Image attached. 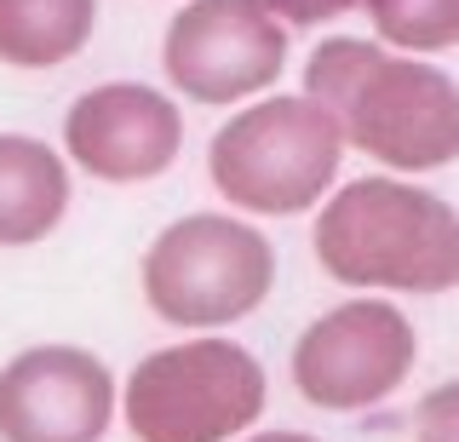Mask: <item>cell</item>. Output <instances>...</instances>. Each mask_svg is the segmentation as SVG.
Segmentation results:
<instances>
[{"mask_svg": "<svg viewBox=\"0 0 459 442\" xmlns=\"http://www.w3.org/2000/svg\"><path fill=\"white\" fill-rule=\"evenodd\" d=\"M413 442H459V379L420 396V408H413Z\"/></svg>", "mask_w": 459, "mask_h": 442, "instance_id": "13", "label": "cell"}, {"mask_svg": "<svg viewBox=\"0 0 459 442\" xmlns=\"http://www.w3.org/2000/svg\"><path fill=\"white\" fill-rule=\"evenodd\" d=\"M420 362V327L385 293H356L322 310L293 345V391L322 413H362L379 408L408 385Z\"/></svg>", "mask_w": 459, "mask_h": 442, "instance_id": "5", "label": "cell"}, {"mask_svg": "<svg viewBox=\"0 0 459 442\" xmlns=\"http://www.w3.org/2000/svg\"><path fill=\"white\" fill-rule=\"evenodd\" d=\"M287 52V23L264 0H184L161 35L167 87L207 109L264 98L281 81Z\"/></svg>", "mask_w": 459, "mask_h": 442, "instance_id": "7", "label": "cell"}, {"mask_svg": "<svg viewBox=\"0 0 459 442\" xmlns=\"http://www.w3.org/2000/svg\"><path fill=\"white\" fill-rule=\"evenodd\" d=\"M344 144L391 173H437L459 161V81L442 64L379 47L339 104Z\"/></svg>", "mask_w": 459, "mask_h": 442, "instance_id": "6", "label": "cell"}, {"mask_svg": "<svg viewBox=\"0 0 459 442\" xmlns=\"http://www.w3.org/2000/svg\"><path fill=\"white\" fill-rule=\"evenodd\" d=\"M115 420V368L86 345H29L0 368V442H104Z\"/></svg>", "mask_w": 459, "mask_h": 442, "instance_id": "8", "label": "cell"}, {"mask_svg": "<svg viewBox=\"0 0 459 442\" xmlns=\"http://www.w3.org/2000/svg\"><path fill=\"white\" fill-rule=\"evenodd\" d=\"M184 150L178 98L143 81H104L86 87L64 116V155L98 184H150Z\"/></svg>", "mask_w": 459, "mask_h": 442, "instance_id": "9", "label": "cell"}, {"mask_svg": "<svg viewBox=\"0 0 459 442\" xmlns=\"http://www.w3.org/2000/svg\"><path fill=\"white\" fill-rule=\"evenodd\" d=\"M270 12L287 23V30H316V23H333L344 18L351 6H362V0H264Z\"/></svg>", "mask_w": 459, "mask_h": 442, "instance_id": "14", "label": "cell"}, {"mask_svg": "<svg viewBox=\"0 0 459 442\" xmlns=\"http://www.w3.org/2000/svg\"><path fill=\"white\" fill-rule=\"evenodd\" d=\"M236 442H322V437H310V431H293V425H270V431H253L247 437H236Z\"/></svg>", "mask_w": 459, "mask_h": 442, "instance_id": "15", "label": "cell"}, {"mask_svg": "<svg viewBox=\"0 0 459 442\" xmlns=\"http://www.w3.org/2000/svg\"><path fill=\"white\" fill-rule=\"evenodd\" d=\"M344 126L310 92H276L236 104L207 144V178L236 212L299 219L333 195L344 161Z\"/></svg>", "mask_w": 459, "mask_h": 442, "instance_id": "2", "label": "cell"}, {"mask_svg": "<svg viewBox=\"0 0 459 442\" xmlns=\"http://www.w3.org/2000/svg\"><path fill=\"white\" fill-rule=\"evenodd\" d=\"M98 35V0H0V64L57 69Z\"/></svg>", "mask_w": 459, "mask_h": 442, "instance_id": "11", "label": "cell"}, {"mask_svg": "<svg viewBox=\"0 0 459 442\" xmlns=\"http://www.w3.org/2000/svg\"><path fill=\"white\" fill-rule=\"evenodd\" d=\"M316 264L356 293H448L459 288V207L437 190L368 173L339 184L310 230Z\"/></svg>", "mask_w": 459, "mask_h": 442, "instance_id": "1", "label": "cell"}, {"mask_svg": "<svg viewBox=\"0 0 459 442\" xmlns=\"http://www.w3.org/2000/svg\"><path fill=\"white\" fill-rule=\"evenodd\" d=\"M373 40L391 52H454L459 47V0H362Z\"/></svg>", "mask_w": 459, "mask_h": 442, "instance_id": "12", "label": "cell"}, {"mask_svg": "<svg viewBox=\"0 0 459 442\" xmlns=\"http://www.w3.org/2000/svg\"><path fill=\"white\" fill-rule=\"evenodd\" d=\"M264 362L224 334H184L150 351L121 385L133 442H236L264 420Z\"/></svg>", "mask_w": 459, "mask_h": 442, "instance_id": "3", "label": "cell"}, {"mask_svg": "<svg viewBox=\"0 0 459 442\" xmlns=\"http://www.w3.org/2000/svg\"><path fill=\"white\" fill-rule=\"evenodd\" d=\"M69 212V155L35 133H0V247H35Z\"/></svg>", "mask_w": 459, "mask_h": 442, "instance_id": "10", "label": "cell"}, {"mask_svg": "<svg viewBox=\"0 0 459 442\" xmlns=\"http://www.w3.org/2000/svg\"><path fill=\"white\" fill-rule=\"evenodd\" d=\"M138 288L167 327H236L276 288V247L236 212H184L143 247Z\"/></svg>", "mask_w": 459, "mask_h": 442, "instance_id": "4", "label": "cell"}]
</instances>
